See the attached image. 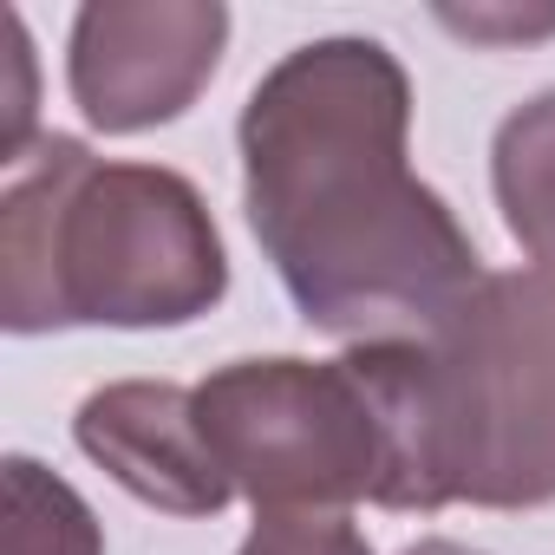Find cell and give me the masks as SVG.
<instances>
[{
	"label": "cell",
	"instance_id": "1",
	"mask_svg": "<svg viewBox=\"0 0 555 555\" xmlns=\"http://www.w3.org/2000/svg\"><path fill=\"white\" fill-rule=\"evenodd\" d=\"M242 209L295 314L347 347L425 340L483 282L457 209L405 164L412 79L386 40L274 60L242 105Z\"/></svg>",
	"mask_w": 555,
	"mask_h": 555
},
{
	"label": "cell",
	"instance_id": "2",
	"mask_svg": "<svg viewBox=\"0 0 555 555\" xmlns=\"http://www.w3.org/2000/svg\"><path fill=\"white\" fill-rule=\"evenodd\" d=\"M379 431V509L438 516L555 503V268L483 274L425 340L347 347Z\"/></svg>",
	"mask_w": 555,
	"mask_h": 555
},
{
	"label": "cell",
	"instance_id": "3",
	"mask_svg": "<svg viewBox=\"0 0 555 555\" xmlns=\"http://www.w3.org/2000/svg\"><path fill=\"white\" fill-rule=\"evenodd\" d=\"M229 295V248L203 190L164 164H105L40 131L0 164V327H190Z\"/></svg>",
	"mask_w": 555,
	"mask_h": 555
},
{
	"label": "cell",
	"instance_id": "4",
	"mask_svg": "<svg viewBox=\"0 0 555 555\" xmlns=\"http://www.w3.org/2000/svg\"><path fill=\"white\" fill-rule=\"evenodd\" d=\"M196 418L222 477L255 503V516L379 503L386 431L347 353L229 360L196 386Z\"/></svg>",
	"mask_w": 555,
	"mask_h": 555
},
{
	"label": "cell",
	"instance_id": "5",
	"mask_svg": "<svg viewBox=\"0 0 555 555\" xmlns=\"http://www.w3.org/2000/svg\"><path fill=\"white\" fill-rule=\"evenodd\" d=\"M229 47L222 0H86L66 40V86L92 131L138 138L177 125Z\"/></svg>",
	"mask_w": 555,
	"mask_h": 555
},
{
	"label": "cell",
	"instance_id": "6",
	"mask_svg": "<svg viewBox=\"0 0 555 555\" xmlns=\"http://www.w3.org/2000/svg\"><path fill=\"white\" fill-rule=\"evenodd\" d=\"M73 438L118 490H131L164 516H222L235 503V483L222 477L203 438L196 386L112 379L79 405Z\"/></svg>",
	"mask_w": 555,
	"mask_h": 555
},
{
	"label": "cell",
	"instance_id": "7",
	"mask_svg": "<svg viewBox=\"0 0 555 555\" xmlns=\"http://www.w3.org/2000/svg\"><path fill=\"white\" fill-rule=\"evenodd\" d=\"M490 190L529 268H555V86L522 99L490 138Z\"/></svg>",
	"mask_w": 555,
	"mask_h": 555
},
{
	"label": "cell",
	"instance_id": "8",
	"mask_svg": "<svg viewBox=\"0 0 555 555\" xmlns=\"http://www.w3.org/2000/svg\"><path fill=\"white\" fill-rule=\"evenodd\" d=\"M0 496H8L0 555H105V529H99L92 503L40 457L14 451L0 464Z\"/></svg>",
	"mask_w": 555,
	"mask_h": 555
},
{
	"label": "cell",
	"instance_id": "9",
	"mask_svg": "<svg viewBox=\"0 0 555 555\" xmlns=\"http://www.w3.org/2000/svg\"><path fill=\"white\" fill-rule=\"evenodd\" d=\"M235 555H373V542L353 529L347 509H274L255 516Z\"/></svg>",
	"mask_w": 555,
	"mask_h": 555
},
{
	"label": "cell",
	"instance_id": "10",
	"mask_svg": "<svg viewBox=\"0 0 555 555\" xmlns=\"http://www.w3.org/2000/svg\"><path fill=\"white\" fill-rule=\"evenodd\" d=\"M0 27H8V66H14V105H8V138H0V164H8L40 131H34V47H27V27H21V14H0Z\"/></svg>",
	"mask_w": 555,
	"mask_h": 555
},
{
	"label": "cell",
	"instance_id": "11",
	"mask_svg": "<svg viewBox=\"0 0 555 555\" xmlns=\"http://www.w3.org/2000/svg\"><path fill=\"white\" fill-rule=\"evenodd\" d=\"M451 34H470V40H542V34H555V8L548 14H503V8H470V14H457V8H444L438 14Z\"/></svg>",
	"mask_w": 555,
	"mask_h": 555
},
{
	"label": "cell",
	"instance_id": "12",
	"mask_svg": "<svg viewBox=\"0 0 555 555\" xmlns=\"http://www.w3.org/2000/svg\"><path fill=\"white\" fill-rule=\"evenodd\" d=\"M399 555H483V548L451 542V535H418V542H412V548H399Z\"/></svg>",
	"mask_w": 555,
	"mask_h": 555
}]
</instances>
